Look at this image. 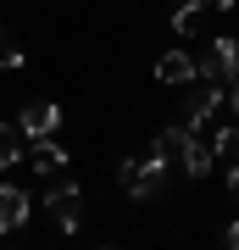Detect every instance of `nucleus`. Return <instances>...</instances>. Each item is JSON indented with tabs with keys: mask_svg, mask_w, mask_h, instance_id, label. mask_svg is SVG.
Returning a JSON list of instances; mask_svg holds the SVG:
<instances>
[{
	"mask_svg": "<svg viewBox=\"0 0 239 250\" xmlns=\"http://www.w3.org/2000/svg\"><path fill=\"white\" fill-rule=\"evenodd\" d=\"M178 167H184L189 178H206V172L217 167V150H212V145H206V139H195V134H189V145H184V150H178Z\"/></svg>",
	"mask_w": 239,
	"mask_h": 250,
	"instance_id": "nucleus-7",
	"label": "nucleus"
},
{
	"mask_svg": "<svg viewBox=\"0 0 239 250\" xmlns=\"http://www.w3.org/2000/svg\"><path fill=\"white\" fill-rule=\"evenodd\" d=\"M234 72H239V45H234V39H217V45L195 62V78L217 83V89H222V83H234Z\"/></svg>",
	"mask_w": 239,
	"mask_h": 250,
	"instance_id": "nucleus-2",
	"label": "nucleus"
},
{
	"mask_svg": "<svg viewBox=\"0 0 239 250\" xmlns=\"http://www.w3.org/2000/svg\"><path fill=\"white\" fill-rule=\"evenodd\" d=\"M28 223V195L17 184H0V233H17Z\"/></svg>",
	"mask_w": 239,
	"mask_h": 250,
	"instance_id": "nucleus-6",
	"label": "nucleus"
},
{
	"mask_svg": "<svg viewBox=\"0 0 239 250\" xmlns=\"http://www.w3.org/2000/svg\"><path fill=\"white\" fill-rule=\"evenodd\" d=\"M206 6H239V0H206Z\"/></svg>",
	"mask_w": 239,
	"mask_h": 250,
	"instance_id": "nucleus-17",
	"label": "nucleus"
},
{
	"mask_svg": "<svg viewBox=\"0 0 239 250\" xmlns=\"http://www.w3.org/2000/svg\"><path fill=\"white\" fill-rule=\"evenodd\" d=\"M167 167H173V161L151 150V156H128L123 167H117V178H123V189L133 200H156L161 189H167Z\"/></svg>",
	"mask_w": 239,
	"mask_h": 250,
	"instance_id": "nucleus-1",
	"label": "nucleus"
},
{
	"mask_svg": "<svg viewBox=\"0 0 239 250\" xmlns=\"http://www.w3.org/2000/svg\"><path fill=\"white\" fill-rule=\"evenodd\" d=\"M222 245H228V250H239V223H228V228H222Z\"/></svg>",
	"mask_w": 239,
	"mask_h": 250,
	"instance_id": "nucleus-15",
	"label": "nucleus"
},
{
	"mask_svg": "<svg viewBox=\"0 0 239 250\" xmlns=\"http://www.w3.org/2000/svg\"><path fill=\"white\" fill-rule=\"evenodd\" d=\"M228 189H234V200H239V167H234V172H228Z\"/></svg>",
	"mask_w": 239,
	"mask_h": 250,
	"instance_id": "nucleus-16",
	"label": "nucleus"
},
{
	"mask_svg": "<svg viewBox=\"0 0 239 250\" xmlns=\"http://www.w3.org/2000/svg\"><path fill=\"white\" fill-rule=\"evenodd\" d=\"M17 161H22V128L0 123V167H17Z\"/></svg>",
	"mask_w": 239,
	"mask_h": 250,
	"instance_id": "nucleus-12",
	"label": "nucleus"
},
{
	"mask_svg": "<svg viewBox=\"0 0 239 250\" xmlns=\"http://www.w3.org/2000/svg\"><path fill=\"white\" fill-rule=\"evenodd\" d=\"M217 106H222V89H217V83H206V89H195V95H189V117H184V123L195 128V123H206Z\"/></svg>",
	"mask_w": 239,
	"mask_h": 250,
	"instance_id": "nucleus-9",
	"label": "nucleus"
},
{
	"mask_svg": "<svg viewBox=\"0 0 239 250\" xmlns=\"http://www.w3.org/2000/svg\"><path fill=\"white\" fill-rule=\"evenodd\" d=\"M156 78H161V83H195V62H189L184 50H167V56L156 62Z\"/></svg>",
	"mask_w": 239,
	"mask_h": 250,
	"instance_id": "nucleus-8",
	"label": "nucleus"
},
{
	"mask_svg": "<svg viewBox=\"0 0 239 250\" xmlns=\"http://www.w3.org/2000/svg\"><path fill=\"white\" fill-rule=\"evenodd\" d=\"M189 134H195V128H189V123H178V128H161L151 150H156V156H167V161H178V150H184V145H189Z\"/></svg>",
	"mask_w": 239,
	"mask_h": 250,
	"instance_id": "nucleus-10",
	"label": "nucleus"
},
{
	"mask_svg": "<svg viewBox=\"0 0 239 250\" xmlns=\"http://www.w3.org/2000/svg\"><path fill=\"white\" fill-rule=\"evenodd\" d=\"M234 106H239V72H234Z\"/></svg>",
	"mask_w": 239,
	"mask_h": 250,
	"instance_id": "nucleus-18",
	"label": "nucleus"
},
{
	"mask_svg": "<svg viewBox=\"0 0 239 250\" xmlns=\"http://www.w3.org/2000/svg\"><path fill=\"white\" fill-rule=\"evenodd\" d=\"M17 128H22V139H44V134H56V128H62V106H56V100H28L22 117H17Z\"/></svg>",
	"mask_w": 239,
	"mask_h": 250,
	"instance_id": "nucleus-3",
	"label": "nucleus"
},
{
	"mask_svg": "<svg viewBox=\"0 0 239 250\" xmlns=\"http://www.w3.org/2000/svg\"><path fill=\"white\" fill-rule=\"evenodd\" d=\"M0 67H22V45L6 34V28H0Z\"/></svg>",
	"mask_w": 239,
	"mask_h": 250,
	"instance_id": "nucleus-13",
	"label": "nucleus"
},
{
	"mask_svg": "<svg viewBox=\"0 0 239 250\" xmlns=\"http://www.w3.org/2000/svg\"><path fill=\"white\" fill-rule=\"evenodd\" d=\"M173 6H178V0H173Z\"/></svg>",
	"mask_w": 239,
	"mask_h": 250,
	"instance_id": "nucleus-19",
	"label": "nucleus"
},
{
	"mask_svg": "<svg viewBox=\"0 0 239 250\" xmlns=\"http://www.w3.org/2000/svg\"><path fill=\"white\" fill-rule=\"evenodd\" d=\"M78 206H84V195H78V184H56L50 195H44V211L56 217V228H78Z\"/></svg>",
	"mask_w": 239,
	"mask_h": 250,
	"instance_id": "nucleus-4",
	"label": "nucleus"
},
{
	"mask_svg": "<svg viewBox=\"0 0 239 250\" xmlns=\"http://www.w3.org/2000/svg\"><path fill=\"white\" fill-rule=\"evenodd\" d=\"M212 150L217 156H234L239 150V134H234V128H217V134H212Z\"/></svg>",
	"mask_w": 239,
	"mask_h": 250,
	"instance_id": "nucleus-14",
	"label": "nucleus"
},
{
	"mask_svg": "<svg viewBox=\"0 0 239 250\" xmlns=\"http://www.w3.org/2000/svg\"><path fill=\"white\" fill-rule=\"evenodd\" d=\"M200 22H206V0H178V11H173V34H195Z\"/></svg>",
	"mask_w": 239,
	"mask_h": 250,
	"instance_id": "nucleus-11",
	"label": "nucleus"
},
{
	"mask_svg": "<svg viewBox=\"0 0 239 250\" xmlns=\"http://www.w3.org/2000/svg\"><path fill=\"white\" fill-rule=\"evenodd\" d=\"M22 156H28V167H34L39 178H50V172H62V167H67V150H62L50 134H44V139H34V145H22Z\"/></svg>",
	"mask_w": 239,
	"mask_h": 250,
	"instance_id": "nucleus-5",
	"label": "nucleus"
}]
</instances>
